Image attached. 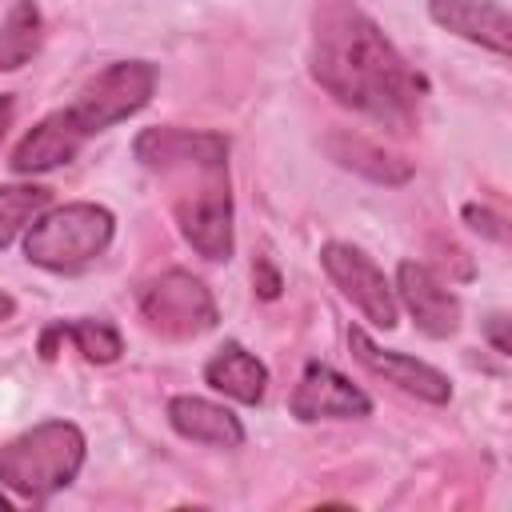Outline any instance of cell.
<instances>
[{
  "mask_svg": "<svg viewBox=\"0 0 512 512\" xmlns=\"http://www.w3.org/2000/svg\"><path fill=\"white\" fill-rule=\"evenodd\" d=\"M504 324H508V316H492V320H488V340H492V348H496V352H508Z\"/></svg>",
  "mask_w": 512,
  "mask_h": 512,
  "instance_id": "21",
  "label": "cell"
},
{
  "mask_svg": "<svg viewBox=\"0 0 512 512\" xmlns=\"http://www.w3.org/2000/svg\"><path fill=\"white\" fill-rule=\"evenodd\" d=\"M312 76L344 108L408 132L428 92L424 76L392 48L380 24L352 0H320L312 20Z\"/></svg>",
  "mask_w": 512,
  "mask_h": 512,
  "instance_id": "1",
  "label": "cell"
},
{
  "mask_svg": "<svg viewBox=\"0 0 512 512\" xmlns=\"http://www.w3.org/2000/svg\"><path fill=\"white\" fill-rule=\"evenodd\" d=\"M48 208V188L36 184H8L0 188V248H8L20 228H28Z\"/></svg>",
  "mask_w": 512,
  "mask_h": 512,
  "instance_id": "17",
  "label": "cell"
},
{
  "mask_svg": "<svg viewBox=\"0 0 512 512\" xmlns=\"http://www.w3.org/2000/svg\"><path fill=\"white\" fill-rule=\"evenodd\" d=\"M64 336H72V344L84 352V360L92 364H112L120 360L124 344H120V332L108 324V320H72L64 324Z\"/></svg>",
  "mask_w": 512,
  "mask_h": 512,
  "instance_id": "18",
  "label": "cell"
},
{
  "mask_svg": "<svg viewBox=\"0 0 512 512\" xmlns=\"http://www.w3.org/2000/svg\"><path fill=\"white\" fill-rule=\"evenodd\" d=\"M252 276H256V288H260V296H264V300H276V296H280V272L272 268V260H268V256H260V260H256Z\"/></svg>",
  "mask_w": 512,
  "mask_h": 512,
  "instance_id": "20",
  "label": "cell"
},
{
  "mask_svg": "<svg viewBox=\"0 0 512 512\" xmlns=\"http://www.w3.org/2000/svg\"><path fill=\"white\" fill-rule=\"evenodd\" d=\"M40 40H44V16L32 0H16L8 20L0 24V72H12V68H24L36 52H40Z\"/></svg>",
  "mask_w": 512,
  "mask_h": 512,
  "instance_id": "16",
  "label": "cell"
},
{
  "mask_svg": "<svg viewBox=\"0 0 512 512\" xmlns=\"http://www.w3.org/2000/svg\"><path fill=\"white\" fill-rule=\"evenodd\" d=\"M396 300L408 308L412 324L432 340H444V336H452L460 328L456 292H448L444 280L420 260H400V268H396Z\"/></svg>",
  "mask_w": 512,
  "mask_h": 512,
  "instance_id": "8",
  "label": "cell"
},
{
  "mask_svg": "<svg viewBox=\"0 0 512 512\" xmlns=\"http://www.w3.org/2000/svg\"><path fill=\"white\" fill-rule=\"evenodd\" d=\"M328 152H332L336 164H344V168H352V172H360V176H368L376 184H404L412 176L408 160L384 152L376 140L356 136V132H332L328 136Z\"/></svg>",
  "mask_w": 512,
  "mask_h": 512,
  "instance_id": "15",
  "label": "cell"
},
{
  "mask_svg": "<svg viewBox=\"0 0 512 512\" xmlns=\"http://www.w3.org/2000/svg\"><path fill=\"white\" fill-rule=\"evenodd\" d=\"M292 416L296 420H348V416H368L372 412V400L348 380L340 376L336 368L328 364H308L304 376L296 380L292 388V400H288Z\"/></svg>",
  "mask_w": 512,
  "mask_h": 512,
  "instance_id": "10",
  "label": "cell"
},
{
  "mask_svg": "<svg viewBox=\"0 0 512 512\" xmlns=\"http://www.w3.org/2000/svg\"><path fill=\"white\" fill-rule=\"evenodd\" d=\"M348 348L368 372L384 376L388 384H396V388H404V392H412L428 404H448L452 400V384L440 368H432V364H424L408 352H388V348L372 344L364 328H348Z\"/></svg>",
  "mask_w": 512,
  "mask_h": 512,
  "instance_id": "9",
  "label": "cell"
},
{
  "mask_svg": "<svg viewBox=\"0 0 512 512\" xmlns=\"http://www.w3.org/2000/svg\"><path fill=\"white\" fill-rule=\"evenodd\" d=\"M84 464V432L72 420H44L0 448V484L24 500H48L68 488Z\"/></svg>",
  "mask_w": 512,
  "mask_h": 512,
  "instance_id": "3",
  "label": "cell"
},
{
  "mask_svg": "<svg viewBox=\"0 0 512 512\" xmlns=\"http://www.w3.org/2000/svg\"><path fill=\"white\" fill-rule=\"evenodd\" d=\"M12 112H16V104H12V96H0V140H4V132H8V124H12Z\"/></svg>",
  "mask_w": 512,
  "mask_h": 512,
  "instance_id": "22",
  "label": "cell"
},
{
  "mask_svg": "<svg viewBox=\"0 0 512 512\" xmlns=\"http://www.w3.org/2000/svg\"><path fill=\"white\" fill-rule=\"evenodd\" d=\"M0 512H12V500H8L4 492H0Z\"/></svg>",
  "mask_w": 512,
  "mask_h": 512,
  "instance_id": "24",
  "label": "cell"
},
{
  "mask_svg": "<svg viewBox=\"0 0 512 512\" xmlns=\"http://www.w3.org/2000/svg\"><path fill=\"white\" fill-rule=\"evenodd\" d=\"M136 160L172 184V216L180 236L204 260L232 256V192L228 140L192 128H144L132 144Z\"/></svg>",
  "mask_w": 512,
  "mask_h": 512,
  "instance_id": "2",
  "label": "cell"
},
{
  "mask_svg": "<svg viewBox=\"0 0 512 512\" xmlns=\"http://www.w3.org/2000/svg\"><path fill=\"white\" fill-rule=\"evenodd\" d=\"M168 424L196 444H212V448H240L244 444V424L236 420V412H228L216 400L204 396H172L168 400Z\"/></svg>",
  "mask_w": 512,
  "mask_h": 512,
  "instance_id": "13",
  "label": "cell"
},
{
  "mask_svg": "<svg viewBox=\"0 0 512 512\" xmlns=\"http://www.w3.org/2000/svg\"><path fill=\"white\" fill-rule=\"evenodd\" d=\"M204 380H208V388H216L240 404H260L268 392V368L236 340L216 348V356L204 364Z\"/></svg>",
  "mask_w": 512,
  "mask_h": 512,
  "instance_id": "14",
  "label": "cell"
},
{
  "mask_svg": "<svg viewBox=\"0 0 512 512\" xmlns=\"http://www.w3.org/2000/svg\"><path fill=\"white\" fill-rule=\"evenodd\" d=\"M12 308H16V304H12V296H4V292H0V320H4V316H12Z\"/></svg>",
  "mask_w": 512,
  "mask_h": 512,
  "instance_id": "23",
  "label": "cell"
},
{
  "mask_svg": "<svg viewBox=\"0 0 512 512\" xmlns=\"http://www.w3.org/2000/svg\"><path fill=\"white\" fill-rule=\"evenodd\" d=\"M320 264L324 272L332 276V284L376 324V328H396L400 324V304H396V292L392 284L384 280V272L352 244H340V240H328L320 248Z\"/></svg>",
  "mask_w": 512,
  "mask_h": 512,
  "instance_id": "7",
  "label": "cell"
},
{
  "mask_svg": "<svg viewBox=\"0 0 512 512\" xmlns=\"http://www.w3.org/2000/svg\"><path fill=\"white\" fill-rule=\"evenodd\" d=\"M464 220H468L472 232H480V236H488V240H504V236H508V232H504V220H500L496 212H488V208L468 204V208H464Z\"/></svg>",
  "mask_w": 512,
  "mask_h": 512,
  "instance_id": "19",
  "label": "cell"
},
{
  "mask_svg": "<svg viewBox=\"0 0 512 512\" xmlns=\"http://www.w3.org/2000/svg\"><path fill=\"white\" fill-rule=\"evenodd\" d=\"M84 144H88V140L72 128L68 112L60 108V112H48V116H44V120H40L16 148H12V168H16L20 176L52 172V168L68 164Z\"/></svg>",
  "mask_w": 512,
  "mask_h": 512,
  "instance_id": "12",
  "label": "cell"
},
{
  "mask_svg": "<svg viewBox=\"0 0 512 512\" xmlns=\"http://www.w3.org/2000/svg\"><path fill=\"white\" fill-rule=\"evenodd\" d=\"M152 88H156V68L148 60H120V64H108L80 96L76 104H68V120L72 128L92 140L96 132L136 116L148 100H152Z\"/></svg>",
  "mask_w": 512,
  "mask_h": 512,
  "instance_id": "5",
  "label": "cell"
},
{
  "mask_svg": "<svg viewBox=\"0 0 512 512\" xmlns=\"http://www.w3.org/2000/svg\"><path fill=\"white\" fill-rule=\"evenodd\" d=\"M140 316L164 340H196V336L212 332L220 320L216 300L204 288V280H196L192 272H180V268L156 276L140 292Z\"/></svg>",
  "mask_w": 512,
  "mask_h": 512,
  "instance_id": "6",
  "label": "cell"
},
{
  "mask_svg": "<svg viewBox=\"0 0 512 512\" xmlns=\"http://www.w3.org/2000/svg\"><path fill=\"white\" fill-rule=\"evenodd\" d=\"M428 16L440 28L456 32L472 44H484L500 56H508V48H512V16L492 0H432Z\"/></svg>",
  "mask_w": 512,
  "mask_h": 512,
  "instance_id": "11",
  "label": "cell"
},
{
  "mask_svg": "<svg viewBox=\"0 0 512 512\" xmlns=\"http://www.w3.org/2000/svg\"><path fill=\"white\" fill-rule=\"evenodd\" d=\"M116 220L104 204H60L28 224L24 256L48 272H80L112 244Z\"/></svg>",
  "mask_w": 512,
  "mask_h": 512,
  "instance_id": "4",
  "label": "cell"
}]
</instances>
